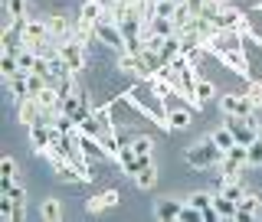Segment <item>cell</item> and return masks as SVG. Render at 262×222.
Listing matches in <instances>:
<instances>
[{"mask_svg": "<svg viewBox=\"0 0 262 222\" xmlns=\"http://www.w3.org/2000/svg\"><path fill=\"white\" fill-rule=\"evenodd\" d=\"M223 147H220L213 137H203L200 144H193L190 151H187V163L196 170H207V167H220V160H223Z\"/></svg>", "mask_w": 262, "mask_h": 222, "instance_id": "6da1fadb", "label": "cell"}, {"mask_svg": "<svg viewBox=\"0 0 262 222\" xmlns=\"http://www.w3.org/2000/svg\"><path fill=\"white\" fill-rule=\"evenodd\" d=\"M82 46H85V43H82L76 33H72L69 39H62V43H59V56H62V62L69 65V69L76 72V76H79L82 65H85V49H82Z\"/></svg>", "mask_w": 262, "mask_h": 222, "instance_id": "7a4b0ae2", "label": "cell"}, {"mask_svg": "<svg viewBox=\"0 0 262 222\" xmlns=\"http://www.w3.org/2000/svg\"><path fill=\"white\" fill-rule=\"evenodd\" d=\"M226 128L233 131L236 144H246V147H249V144L262 134V131H259V121L252 118V114H249V118H229V121H226Z\"/></svg>", "mask_w": 262, "mask_h": 222, "instance_id": "3957f363", "label": "cell"}, {"mask_svg": "<svg viewBox=\"0 0 262 222\" xmlns=\"http://www.w3.org/2000/svg\"><path fill=\"white\" fill-rule=\"evenodd\" d=\"M220 108H223V114L226 118H249L252 111V102L246 98V92L243 95H236V92H226V95H220Z\"/></svg>", "mask_w": 262, "mask_h": 222, "instance_id": "277c9868", "label": "cell"}, {"mask_svg": "<svg viewBox=\"0 0 262 222\" xmlns=\"http://www.w3.org/2000/svg\"><path fill=\"white\" fill-rule=\"evenodd\" d=\"M16 118H20L27 128H30V125H39V121H43V105H39L33 95L20 98V102H16Z\"/></svg>", "mask_w": 262, "mask_h": 222, "instance_id": "5b68a950", "label": "cell"}, {"mask_svg": "<svg viewBox=\"0 0 262 222\" xmlns=\"http://www.w3.org/2000/svg\"><path fill=\"white\" fill-rule=\"evenodd\" d=\"M62 114H66V118H72V121L79 125V121H82V118H89L92 111H89L85 98H82L79 92H69V95L62 98Z\"/></svg>", "mask_w": 262, "mask_h": 222, "instance_id": "8992f818", "label": "cell"}, {"mask_svg": "<svg viewBox=\"0 0 262 222\" xmlns=\"http://www.w3.org/2000/svg\"><path fill=\"white\" fill-rule=\"evenodd\" d=\"M177 27H174V20L170 16H151V20L144 23V33L141 36H158V39H167V36H174Z\"/></svg>", "mask_w": 262, "mask_h": 222, "instance_id": "52a82bcc", "label": "cell"}, {"mask_svg": "<svg viewBox=\"0 0 262 222\" xmlns=\"http://www.w3.org/2000/svg\"><path fill=\"white\" fill-rule=\"evenodd\" d=\"M23 36H27V43H43V39H53V33L43 20H23Z\"/></svg>", "mask_w": 262, "mask_h": 222, "instance_id": "ba28073f", "label": "cell"}, {"mask_svg": "<svg viewBox=\"0 0 262 222\" xmlns=\"http://www.w3.org/2000/svg\"><path fill=\"white\" fill-rule=\"evenodd\" d=\"M239 222H249V219H262V209H259V196L256 193H246L239 200Z\"/></svg>", "mask_w": 262, "mask_h": 222, "instance_id": "9c48e42d", "label": "cell"}, {"mask_svg": "<svg viewBox=\"0 0 262 222\" xmlns=\"http://www.w3.org/2000/svg\"><path fill=\"white\" fill-rule=\"evenodd\" d=\"M213 209H216L220 219H236V216H239V203L229 200V196H223V193L213 196Z\"/></svg>", "mask_w": 262, "mask_h": 222, "instance_id": "30bf717a", "label": "cell"}, {"mask_svg": "<svg viewBox=\"0 0 262 222\" xmlns=\"http://www.w3.org/2000/svg\"><path fill=\"white\" fill-rule=\"evenodd\" d=\"M220 62H223L226 69L239 72V76H249V59H246L243 49H239V53H220Z\"/></svg>", "mask_w": 262, "mask_h": 222, "instance_id": "8fae6325", "label": "cell"}, {"mask_svg": "<svg viewBox=\"0 0 262 222\" xmlns=\"http://www.w3.org/2000/svg\"><path fill=\"white\" fill-rule=\"evenodd\" d=\"M180 209H184V206H180L177 200H161L158 206H154V216H158L161 222H177L180 219Z\"/></svg>", "mask_w": 262, "mask_h": 222, "instance_id": "7c38bea8", "label": "cell"}, {"mask_svg": "<svg viewBox=\"0 0 262 222\" xmlns=\"http://www.w3.org/2000/svg\"><path fill=\"white\" fill-rule=\"evenodd\" d=\"M118 200H121V196L115 193V190L95 193L92 200H89V212H102V209H112V206H118Z\"/></svg>", "mask_w": 262, "mask_h": 222, "instance_id": "4fadbf2b", "label": "cell"}, {"mask_svg": "<svg viewBox=\"0 0 262 222\" xmlns=\"http://www.w3.org/2000/svg\"><path fill=\"white\" fill-rule=\"evenodd\" d=\"M30 141H33V151L43 154L49 144H53V137H49V125H30Z\"/></svg>", "mask_w": 262, "mask_h": 222, "instance_id": "5bb4252c", "label": "cell"}, {"mask_svg": "<svg viewBox=\"0 0 262 222\" xmlns=\"http://www.w3.org/2000/svg\"><path fill=\"white\" fill-rule=\"evenodd\" d=\"M243 20H246V16L226 4L223 10H220V16H216V27H220V30H239V23H243Z\"/></svg>", "mask_w": 262, "mask_h": 222, "instance_id": "9a60e30c", "label": "cell"}, {"mask_svg": "<svg viewBox=\"0 0 262 222\" xmlns=\"http://www.w3.org/2000/svg\"><path fill=\"white\" fill-rule=\"evenodd\" d=\"M16 72H20V62H16L13 53H0V76H4V82H10Z\"/></svg>", "mask_w": 262, "mask_h": 222, "instance_id": "2e32d148", "label": "cell"}, {"mask_svg": "<svg viewBox=\"0 0 262 222\" xmlns=\"http://www.w3.org/2000/svg\"><path fill=\"white\" fill-rule=\"evenodd\" d=\"M167 125H170V131H187L190 128V111H184V108L167 111Z\"/></svg>", "mask_w": 262, "mask_h": 222, "instance_id": "e0dca14e", "label": "cell"}, {"mask_svg": "<svg viewBox=\"0 0 262 222\" xmlns=\"http://www.w3.org/2000/svg\"><path fill=\"white\" fill-rule=\"evenodd\" d=\"M49 33H53L56 43H62V39H69L76 30H69V23H66L62 16H53V20H49Z\"/></svg>", "mask_w": 262, "mask_h": 222, "instance_id": "ac0fdd59", "label": "cell"}, {"mask_svg": "<svg viewBox=\"0 0 262 222\" xmlns=\"http://www.w3.org/2000/svg\"><path fill=\"white\" fill-rule=\"evenodd\" d=\"M7 85H10V95L16 98V102L30 95V85H27V72H16V76H13L10 82H7Z\"/></svg>", "mask_w": 262, "mask_h": 222, "instance_id": "d6986e66", "label": "cell"}, {"mask_svg": "<svg viewBox=\"0 0 262 222\" xmlns=\"http://www.w3.org/2000/svg\"><path fill=\"white\" fill-rule=\"evenodd\" d=\"M135 183L141 186V190H151V186L158 183V170H154V167H144V170H138V174H135Z\"/></svg>", "mask_w": 262, "mask_h": 222, "instance_id": "ffe728a7", "label": "cell"}, {"mask_svg": "<svg viewBox=\"0 0 262 222\" xmlns=\"http://www.w3.org/2000/svg\"><path fill=\"white\" fill-rule=\"evenodd\" d=\"M43 219L46 222H56V219H62V206H59V200H43Z\"/></svg>", "mask_w": 262, "mask_h": 222, "instance_id": "44dd1931", "label": "cell"}, {"mask_svg": "<svg viewBox=\"0 0 262 222\" xmlns=\"http://www.w3.org/2000/svg\"><path fill=\"white\" fill-rule=\"evenodd\" d=\"M210 137H213V141H216L220 147H223V151H229V147H233V144H236V137H233V131H229L226 125H223V128H216V131H213V134H210Z\"/></svg>", "mask_w": 262, "mask_h": 222, "instance_id": "7402d4cb", "label": "cell"}, {"mask_svg": "<svg viewBox=\"0 0 262 222\" xmlns=\"http://www.w3.org/2000/svg\"><path fill=\"white\" fill-rule=\"evenodd\" d=\"M220 193L229 196V200H236V203H239L243 196H246V190H243V183H239V180H223V190H220Z\"/></svg>", "mask_w": 262, "mask_h": 222, "instance_id": "603a6c76", "label": "cell"}, {"mask_svg": "<svg viewBox=\"0 0 262 222\" xmlns=\"http://www.w3.org/2000/svg\"><path fill=\"white\" fill-rule=\"evenodd\" d=\"M7 13H10V20H27V0H7Z\"/></svg>", "mask_w": 262, "mask_h": 222, "instance_id": "cb8c5ba5", "label": "cell"}, {"mask_svg": "<svg viewBox=\"0 0 262 222\" xmlns=\"http://www.w3.org/2000/svg\"><path fill=\"white\" fill-rule=\"evenodd\" d=\"M131 147H135L138 157H151V154H154V141H151V137H135Z\"/></svg>", "mask_w": 262, "mask_h": 222, "instance_id": "d4e9b609", "label": "cell"}, {"mask_svg": "<svg viewBox=\"0 0 262 222\" xmlns=\"http://www.w3.org/2000/svg\"><path fill=\"white\" fill-rule=\"evenodd\" d=\"M213 95H216V88H213V82H203V79L196 82V98H200V105H207Z\"/></svg>", "mask_w": 262, "mask_h": 222, "instance_id": "484cf974", "label": "cell"}, {"mask_svg": "<svg viewBox=\"0 0 262 222\" xmlns=\"http://www.w3.org/2000/svg\"><path fill=\"white\" fill-rule=\"evenodd\" d=\"M246 98L252 102V108H262V82H249V88H246Z\"/></svg>", "mask_w": 262, "mask_h": 222, "instance_id": "4316f807", "label": "cell"}, {"mask_svg": "<svg viewBox=\"0 0 262 222\" xmlns=\"http://www.w3.org/2000/svg\"><path fill=\"white\" fill-rule=\"evenodd\" d=\"M249 163L252 167H262V134L249 144Z\"/></svg>", "mask_w": 262, "mask_h": 222, "instance_id": "83f0119b", "label": "cell"}, {"mask_svg": "<svg viewBox=\"0 0 262 222\" xmlns=\"http://www.w3.org/2000/svg\"><path fill=\"white\" fill-rule=\"evenodd\" d=\"M187 203H190V206H196V209H203V212H207V209L213 206V196H210V193H193V196H190V200H187Z\"/></svg>", "mask_w": 262, "mask_h": 222, "instance_id": "f1b7e54d", "label": "cell"}, {"mask_svg": "<svg viewBox=\"0 0 262 222\" xmlns=\"http://www.w3.org/2000/svg\"><path fill=\"white\" fill-rule=\"evenodd\" d=\"M184 219L203 222V209H196V206H190V203H184V209H180V222H184Z\"/></svg>", "mask_w": 262, "mask_h": 222, "instance_id": "f546056e", "label": "cell"}, {"mask_svg": "<svg viewBox=\"0 0 262 222\" xmlns=\"http://www.w3.org/2000/svg\"><path fill=\"white\" fill-rule=\"evenodd\" d=\"M4 196H10V200L16 203V206H23V203H27V186L13 183V190H10V193H4Z\"/></svg>", "mask_w": 262, "mask_h": 222, "instance_id": "4dcf8cb0", "label": "cell"}, {"mask_svg": "<svg viewBox=\"0 0 262 222\" xmlns=\"http://www.w3.org/2000/svg\"><path fill=\"white\" fill-rule=\"evenodd\" d=\"M0 177H16V160L13 157H0Z\"/></svg>", "mask_w": 262, "mask_h": 222, "instance_id": "1f68e13d", "label": "cell"}, {"mask_svg": "<svg viewBox=\"0 0 262 222\" xmlns=\"http://www.w3.org/2000/svg\"><path fill=\"white\" fill-rule=\"evenodd\" d=\"M13 190V177H0V193H10Z\"/></svg>", "mask_w": 262, "mask_h": 222, "instance_id": "d6a6232c", "label": "cell"}, {"mask_svg": "<svg viewBox=\"0 0 262 222\" xmlns=\"http://www.w3.org/2000/svg\"><path fill=\"white\" fill-rule=\"evenodd\" d=\"M4 4H7V0H4Z\"/></svg>", "mask_w": 262, "mask_h": 222, "instance_id": "836d02e7", "label": "cell"}, {"mask_svg": "<svg viewBox=\"0 0 262 222\" xmlns=\"http://www.w3.org/2000/svg\"><path fill=\"white\" fill-rule=\"evenodd\" d=\"M259 7H262V4H259Z\"/></svg>", "mask_w": 262, "mask_h": 222, "instance_id": "e575fe53", "label": "cell"}]
</instances>
